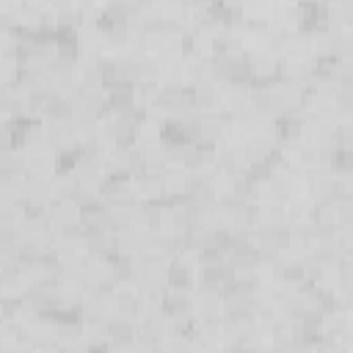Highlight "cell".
<instances>
[{"label":"cell","mask_w":353,"mask_h":353,"mask_svg":"<svg viewBox=\"0 0 353 353\" xmlns=\"http://www.w3.org/2000/svg\"><path fill=\"white\" fill-rule=\"evenodd\" d=\"M108 336H110V347H116V350L132 347L135 345V325H132V320H124V317L108 320Z\"/></svg>","instance_id":"obj_3"},{"label":"cell","mask_w":353,"mask_h":353,"mask_svg":"<svg viewBox=\"0 0 353 353\" xmlns=\"http://www.w3.org/2000/svg\"><path fill=\"white\" fill-rule=\"evenodd\" d=\"M52 199V185L41 176H28L22 182V207H44Z\"/></svg>","instance_id":"obj_1"},{"label":"cell","mask_w":353,"mask_h":353,"mask_svg":"<svg viewBox=\"0 0 353 353\" xmlns=\"http://www.w3.org/2000/svg\"><path fill=\"white\" fill-rule=\"evenodd\" d=\"M259 353H287V350H284V347H279V345H276V347H268V350H259Z\"/></svg>","instance_id":"obj_15"},{"label":"cell","mask_w":353,"mask_h":353,"mask_svg":"<svg viewBox=\"0 0 353 353\" xmlns=\"http://www.w3.org/2000/svg\"><path fill=\"white\" fill-rule=\"evenodd\" d=\"M113 237H116L119 251L127 254V256H132V251H143V248H146L149 232H143V229H138V226H124V229H119Z\"/></svg>","instance_id":"obj_4"},{"label":"cell","mask_w":353,"mask_h":353,"mask_svg":"<svg viewBox=\"0 0 353 353\" xmlns=\"http://www.w3.org/2000/svg\"><path fill=\"white\" fill-rule=\"evenodd\" d=\"M127 36H130V25L127 22H116V25L108 28V41L110 44H124Z\"/></svg>","instance_id":"obj_11"},{"label":"cell","mask_w":353,"mask_h":353,"mask_svg":"<svg viewBox=\"0 0 353 353\" xmlns=\"http://www.w3.org/2000/svg\"><path fill=\"white\" fill-rule=\"evenodd\" d=\"M165 284H168L171 290H188V287L193 284L190 268H188L185 262H179V259L168 262V268H165Z\"/></svg>","instance_id":"obj_7"},{"label":"cell","mask_w":353,"mask_h":353,"mask_svg":"<svg viewBox=\"0 0 353 353\" xmlns=\"http://www.w3.org/2000/svg\"><path fill=\"white\" fill-rule=\"evenodd\" d=\"M284 212H287V221L295 223V226H298V223H309V218H312V204L303 201V199H287Z\"/></svg>","instance_id":"obj_9"},{"label":"cell","mask_w":353,"mask_h":353,"mask_svg":"<svg viewBox=\"0 0 353 353\" xmlns=\"http://www.w3.org/2000/svg\"><path fill=\"white\" fill-rule=\"evenodd\" d=\"M152 353H168V350H152Z\"/></svg>","instance_id":"obj_16"},{"label":"cell","mask_w":353,"mask_h":353,"mask_svg":"<svg viewBox=\"0 0 353 353\" xmlns=\"http://www.w3.org/2000/svg\"><path fill=\"white\" fill-rule=\"evenodd\" d=\"M218 99H221V88L212 80L193 85V105H196V110H212L218 105Z\"/></svg>","instance_id":"obj_6"},{"label":"cell","mask_w":353,"mask_h":353,"mask_svg":"<svg viewBox=\"0 0 353 353\" xmlns=\"http://www.w3.org/2000/svg\"><path fill=\"white\" fill-rule=\"evenodd\" d=\"M339 223H353V193L339 201Z\"/></svg>","instance_id":"obj_12"},{"label":"cell","mask_w":353,"mask_h":353,"mask_svg":"<svg viewBox=\"0 0 353 353\" xmlns=\"http://www.w3.org/2000/svg\"><path fill=\"white\" fill-rule=\"evenodd\" d=\"M336 80L339 83H350L353 80V58H342L336 66Z\"/></svg>","instance_id":"obj_13"},{"label":"cell","mask_w":353,"mask_h":353,"mask_svg":"<svg viewBox=\"0 0 353 353\" xmlns=\"http://www.w3.org/2000/svg\"><path fill=\"white\" fill-rule=\"evenodd\" d=\"M232 353H259L256 347H251V345H234L232 347Z\"/></svg>","instance_id":"obj_14"},{"label":"cell","mask_w":353,"mask_h":353,"mask_svg":"<svg viewBox=\"0 0 353 353\" xmlns=\"http://www.w3.org/2000/svg\"><path fill=\"white\" fill-rule=\"evenodd\" d=\"M47 215H50V221H55L58 226L72 223V221H83V212H80L77 199H55V201L50 204Z\"/></svg>","instance_id":"obj_5"},{"label":"cell","mask_w":353,"mask_h":353,"mask_svg":"<svg viewBox=\"0 0 353 353\" xmlns=\"http://www.w3.org/2000/svg\"><path fill=\"white\" fill-rule=\"evenodd\" d=\"M190 309H193V301L185 295V290H165L160 298V312L171 320L190 314Z\"/></svg>","instance_id":"obj_2"},{"label":"cell","mask_w":353,"mask_h":353,"mask_svg":"<svg viewBox=\"0 0 353 353\" xmlns=\"http://www.w3.org/2000/svg\"><path fill=\"white\" fill-rule=\"evenodd\" d=\"M281 279H284L287 284H303V281H306V262H301V259H290V262H284V268H281Z\"/></svg>","instance_id":"obj_10"},{"label":"cell","mask_w":353,"mask_h":353,"mask_svg":"<svg viewBox=\"0 0 353 353\" xmlns=\"http://www.w3.org/2000/svg\"><path fill=\"white\" fill-rule=\"evenodd\" d=\"M113 309L119 312V317L132 320V317L141 312V298H138L132 290H119V292L113 295Z\"/></svg>","instance_id":"obj_8"}]
</instances>
